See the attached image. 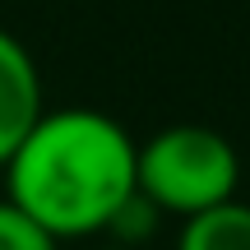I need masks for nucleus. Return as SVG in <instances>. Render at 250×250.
Here are the masks:
<instances>
[{"label":"nucleus","instance_id":"1","mask_svg":"<svg viewBox=\"0 0 250 250\" xmlns=\"http://www.w3.org/2000/svg\"><path fill=\"white\" fill-rule=\"evenodd\" d=\"M134 158L139 144L107 111H42L14 158L0 167L5 199H14L56 241L98 236L134 195Z\"/></svg>","mask_w":250,"mask_h":250},{"label":"nucleus","instance_id":"2","mask_svg":"<svg viewBox=\"0 0 250 250\" xmlns=\"http://www.w3.org/2000/svg\"><path fill=\"white\" fill-rule=\"evenodd\" d=\"M241 158L227 144V134L208 125H167L153 139L139 144L134 158V186L144 199L158 204L162 218H195L208 208L236 199Z\"/></svg>","mask_w":250,"mask_h":250},{"label":"nucleus","instance_id":"3","mask_svg":"<svg viewBox=\"0 0 250 250\" xmlns=\"http://www.w3.org/2000/svg\"><path fill=\"white\" fill-rule=\"evenodd\" d=\"M42 74L37 61L14 33L0 28V167L14 158V148L42 121Z\"/></svg>","mask_w":250,"mask_h":250},{"label":"nucleus","instance_id":"4","mask_svg":"<svg viewBox=\"0 0 250 250\" xmlns=\"http://www.w3.org/2000/svg\"><path fill=\"white\" fill-rule=\"evenodd\" d=\"M176 250H250V204L227 199L208 213L186 218Z\"/></svg>","mask_w":250,"mask_h":250},{"label":"nucleus","instance_id":"5","mask_svg":"<svg viewBox=\"0 0 250 250\" xmlns=\"http://www.w3.org/2000/svg\"><path fill=\"white\" fill-rule=\"evenodd\" d=\"M158 223H162L158 204H153V199H144V195H139V186H134V195L125 199V204L116 208V218L107 223V236H111V246L144 250V241L158 232Z\"/></svg>","mask_w":250,"mask_h":250},{"label":"nucleus","instance_id":"6","mask_svg":"<svg viewBox=\"0 0 250 250\" xmlns=\"http://www.w3.org/2000/svg\"><path fill=\"white\" fill-rule=\"evenodd\" d=\"M0 250H61V241L42 223H33L14 199L0 195Z\"/></svg>","mask_w":250,"mask_h":250},{"label":"nucleus","instance_id":"7","mask_svg":"<svg viewBox=\"0 0 250 250\" xmlns=\"http://www.w3.org/2000/svg\"><path fill=\"white\" fill-rule=\"evenodd\" d=\"M102 250H130V246H102Z\"/></svg>","mask_w":250,"mask_h":250}]
</instances>
